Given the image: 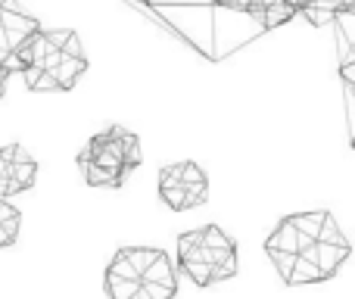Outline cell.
<instances>
[{
	"label": "cell",
	"mask_w": 355,
	"mask_h": 299,
	"mask_svg": "<svg viewBox=\"0 0 355 299\" xmlns=\"http://www.w3.org/2000/svg\"><path fill=\"white\" fill-rule=\"evenodd\" d=\"M144 162L141 137L122 125H110L94 135L78 153V169L91 187H122L125 175Z\"/></svg>",
	"instance_id": "obj_2"
},
{
	"label": "cell",
	"mask_w": 355,
	"mask_h": 299,
	"mask_svg": "<svg viewBox=\"0 0 355 299\" xmlns=\"http://www.w3.org/2000/svg\"><path fill=\"white\" fill-rule=\"evenodd\" d=\"M243 10L250 12V19H256L262 28H277L287 25L296 16V6L290 0H243Z\"/></svg>",
	"instance_id": "obj_7"
},
{
	"label": "cell",
	"mask_w": 355,
	"mask_h": 299,
	"mask_svg": "<svg viewBox=\"0 0 355 299\" xmlns=\"http://www.w3.org/2000/svg\"><path fill=\"white\" fill-rule=\"evenodd\" d=\"M16 66L31 91H72L87 69V56L72 28H37L19 47Z\"/></svg>",
	"instance_id": "obj_1"
},
{
	"label": "cell",
	"mask_w": 355,
	"mask_h": 299,
	"mask_svg": "<svg viewBox=\"0 0 355 299\" xmlns=\"http://www.w3.org/2000/svg\"><path fill=\"white\" fill-rule=\"evenodd\" d=\"M312 256V262L318 265V271L327 277H334L340 271V265L349 259V240H343V244H324V240H318V244H312L309 250H302Z\"/></svg>",
	"instance_id": "obj_8"
},
{
	"label": "cell",
	"mask_w": 355,
	"mask_h": 299,
	"mask_svg": "<svg viewBox=\"0 0 355 299\" xmlns=\"http://www.w3.org/2000/svg\"><path fill=\"white\" fill-rule=\"evenodd\" d=\"M159 196L168 203V209L175 212H184V209H193V206H202L209 196V187H193V184H184L178 178L175 165H166L159 171Z\"/></svg>",
	"instance_id": "obj_6"
},
{
	"label": "cell",
	"mask_w": 355,
	"mask_h": 299,
	"mask_svg": "<svg viewBox=\"0 0 355 299\" xmlns=\"http://www.w3.org/2000/svg\"><path fill=\"white\" fill-rule=\"evenodd\" d=\"M290 3L296 6V12L312 19L315 25L331 22L340 12H352V0H290Z\"/></svg>",
	"instance_id": "obj_9"
},
{
	"label": "cell",
	"mask_w": 355,
	"mask_h": 299,
	"mask_svg": "<svg viewBox=\"0 0 355 299\" xmlns=\"http://www.w3.org/2000/svg\"><path fill=\"white\" fill-rule=\"evenodd\" d=\"M37 178V162L28 156V150L10 144V147H0V196H12L22 194L35 184Z\"/></svg>",
	"instance_id": "obj_5"
},
{
	"label": "cell",
	"mask_w": 355,
	"mask_h": 299,
	"mask_svg": "<svg viewBox=\"0 0 355 299\" xmlns=\"http://www.w3.org/2000/svg\"><path fill=\"white\" fill-rule=\"evenodd\" d=\"M19 225H22V215H19V209L12 206L10 200H3V196H0V250H6V246L16 244Z\"/></svg>",
	"instance_id": "obj_10"
},
{
	"label": "cell",
	"mask_w": 355,
	"mask_h": 299,
	"mask_svg": "<svg viewBox=\"0 0 355 299\" xmlns=\"http://www.w3.org/2000/svg\"><path fill=\"white\" fill-rule=\"evenodd\" d=\"M37 28H41L37 19L19 10L16 0H0V69H6L10 75L19 72L16 53Z\"/></svg>",
	"instance_id": "obj_4"
},
{
	"label": "cell",
	"mask_w": 355,
	"mask_h": 299,
	"mask_svg": "<svg viewBox=\"0 0 355 299\" xmlns=\"http://www.w3.org/2000/svg\"><path fill=\"white\" fill-rule=\"evenodd\" d=\"M221 3H240V6H243V0H221Z\"/></svg>",
	"instance_id": "obj_12"
},
{
	"label": "cell",
	"mask_w": 355,
	"mask_h": 299,
	"mask_svg": "<svg viewBox=\"0 0 355 299\" xmlns=\"http://www.w3.org/2000/svg\"><path fill=\"white\" fill-rule=\"evenodd\" d=\"M178 262L196 287H212L237 275V244L218 225L178 237Z\"/></svg>",
	"instance_id": "obj_3"
},
{
	"label": "cell",
	"mask_w": 355,
	"mask_h": 299,
	"mask_svg": "<svg viewBox=\"0 0 355 299\" xmlns=\"http://www.w3.org/2000/svg\"><path fill=\"white\" fill-rule=\"evenodd\" d=\"M6 81H10V72H6V69H0V97L6 94Z\"/></svg>",
	"instance_id": "obj_11"
}]
</instances>
